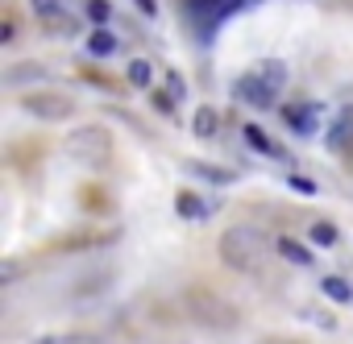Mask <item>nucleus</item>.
Masks as SVG:
<instances>
[{"instance_id":"39448f33","label":"nucleus","mask_w":353,"mask_h":344,"mask_svg":"<svg viewBox=\"0 0 353 344\" xmlns=\"http://www.w3.org/2000/svg\"><path fill=\"white\" fill-rule=\"evenodd\" d=\"M324 141H328V149H349V145H353V104H349V108H341V112L332 116V125H328Z\"/></svg>"},{"instance_id":"7ed1b4c3","label":"nucleus","mask_w":353,"mask_h":344,"mask_svg":"<svg viewBox=\"0 0 353 344\" xmlns=\"http://www.w3.org/2000/svg\"><path fill=\"white\" fill-rule=\"evenodd\" d=\"M279 83L270 79V75H262L258 67L250 71V75H241V83H237V96L245 100V104H254V108H270L274 100H279Z\"/></svg>"},{"instance_id":"6ab92c4d","label":"nucleus","mask_w":353,"mask_h":344,"mask_svg":"<svg viewBox=\"0 0 353 344\" xmlns=\"http://www.w3.org/2000/svg\"><path fill=\"white\" fill-rule=\"evenodd\" d=\"M108 13H112V9H108V0H88V17H92L96 25H104Z\"/></svg>"},{"instance_id":"f257e3e1","label":"nucleus","mask_w":353,"mask_h":344,"mask_svg":"<svg viewBox=\"0 0 353 344\" xmlns=\"http://www.w3.org/2000/svg\"><path fill=\"white\" fill-rule=\"evenodd\" d=\"M221 257L233 266V270H245V274H254V270H262V261H266V237L258 233V228H229L225 237H221Z\"/></svg>"},{"instance_id":"412c9836","label":"nucleus","mask_w":353,"mask_h":344,"mask_svg":"<svg viewBox=\"0 0 353 344\" xmlns=\"http://www.w3.org/2000/svg\"><path fill=\"white\" fill-rule=\"evenodd\" d=\"M170 100H183V79L170 75Z\"/></svg>"},{"instance_id":"9b49d317","label":"nucleus","mask_w":353,"mask_h":344,"mask_svg":"<svg viewBox=\"0 0 353 344\" xmlns=\"http://www.w3.org/2000/svg\"><path fill=\"white\" fill-rule=\"evenodd\" d=\"M245 141H250L254 149H262L266 158H283V149H279V145H274V141H270V137H266L258 125H245Z\"/></svg>"},{"instance_id":"f03ea898","label":"nucleus","mask_w":353,"mask_h":344,"mask_svg":"<svg viewBox=\"0 0 353 344\" xmlns=\"http://www.w3.org/2000/svg\"><path fill=\"white\" fill-rule=\"evenodd\" d=\"M67 153H71L75 162L96 166V162L108 158V133H104V129H75V133L67 137Z\"/></svg>"},{"instance_id":"20e7f679","label":"nucleus","mask_w":353,"mask_h":344,"mask_svg":"<svg viewBox=\"0 0 353 344\" xmlns=\"http://www.w3.org/2000/svg\"><path fill=\"white\" fill-rule=\"evenodd\" d=\"M21 108L38 120H67L75 112V104L67 96H54V92H34V96H21Z\"/></svg>"},{"instance_id":"ddd939ff","label":"nucleus","mask_w":353,"mask_h":344,"mask_svg":"<svg viewBox=\"0 0 353 344\" xmlns=\"http://www.w3.org/2000/svg\"><path fill=\"white\" fill-rule=\"evenodd\" d=\"M34 344H104V340H96V336H88V332H54V336L34 340Z\"/></svg>"},{"instance_id":"9d476101","label":"nucleus","mask_w":353,"mask_h":344,"mask_svg":"<svg viewBox=\"0 0 353 344\" xmlns=\"http://www.w3.org/2000/svg\"><path fill=\"white\" fill-rule=\"evenodd\" d=\"M112 50H117V38H112L108 30H96V34L88 38V54H92V58H108Z\"/></svg>"},{"instance_id":"dca6fc26","label":"nucleus","mask_w":353,"mask_h":344,"mask_svg":"<svg viewBox=\"0 0 353 344\" xmlns=\"http://www.w3.org/2000/svg\"><path fill=\"white\" fill-rule=\"evenodd\" d=\"M150 79H154L150 63H145V58H133V63H129V83H137V87H150Z\"/></svg>"},{"instance_id":"a211bd4d","label":"nucleus","mask_w":353,"mask_h":344,"mask_svg":"<svg viewBox=\"0 0 353 344\" xmlns=\"http://www.w3.org/2000/svg\"><path fill=\"white\" fill-rule=\"evenodd\" d=\"M312 241L316 245H336V228L332 224H312Z\"/></svg>"},{"instance_id":"2eb2a0df","label":"nucleus","mask_w":353,"mask_h":344,"mask_svg":"<svg viewBox=\"0 0 353 344\" xmlns=\"http://www.w3.org/2000/svg\"><path fill=\"white\" fill-rule=\"evenodd\" d=\"M320 286H324V294H328V299H336V303H349V299H353V290H349V282H345V278H324Z\"/></svg>"},{"instance_id":"aec40b11","label":"nucleus","mask_w":353,"mask_h":344,"mask_svg":"<svg viewBox=\"0 0 353 344\" xmlns=\"http://www.w3.org/2000/svg\"><path fill=\"white\" fill-rule=\"evenodd\" d=\"M291 191H299V195H316V183L303 179V175H291Z\"/></svg>"},{"instance_id":"f8f14e48","label":"nucleus","mask_w":353,"mask_h":344,"mask_svg":"<svg viewBox=\"0 0 353 344\" xmlns=\"http://www.w3.org/2000/svg\"><path fill=\"white\" fill-rule=\"evenodd\" d=\"M174 208H179V216H183V220H200V216L208 212V204H204L200 195H192V191H183V195H179V204H174Z\"/></svg>"},{"instance_id":"6e6552de","label":"nucleus","mask_w":353,"mask_h":344,"mask_svg":"<svg viewBox=\"0 0 353 344\" xmlns=\"http://www.w3.org/2000/svg\"><path fill=\"white\" fill-rule=\"evenodd\" d=\"M34 5V13L42 17V21H50V25H63V21H71L67 13H63V0H30Z\"/></svg>"},{"instance_id":"1a4fd4ad","label":"nucleus","mask_w":353,"mask_h":344,"mask_svg":"<svg viewBox=\"0 0 353 344\" xmlns=\"http://www.w3.org/2000/svg\"><path fill=\"white\" fill-rule=\"evenodd\" d=\"M188 175H200L208 183H233V170H221V166H208V162H188Z\"/></svg>"},{"instance_id":"f3484780","label":"nucleus","mask_w":353,"mask_h":344,"mask_svg":"<svg viewBox=\"0 0 353 344\" xmlns=\"http://www.w3.org/2000/svg\"><path fill=\"white\" fill-rule=\"evenodd\" d=\"M21 79L42 83V79H46V71H42V67H17V71H9V75H5V83H21Z\"/></svg>"},{"instance_id":"423d86ee","label":"nucleus","mask_w":353,"mask_h":344,"mask_svg":"<svg viewBox=\"0 0 353 344\" xmlns=\"http://www.w3.org/2000/svg\"><path fill=\"white\" fill-rule=\"evenodd\" d=\"M283 120H287V129H295V133H316V108L312 104H291V108H283Z\"/></svg>"},{"instance_id":"0eeeda50","label":"nucleus","mask_w":353,"mask_h":344,"mask_svg":"<svg viewBox=\"0 0 353 344\" xmlns=\"http://www.w3.org/2000/svg\"><path fill=\"white\" fill-rule=\"evenodd\" d=\"M274 249H279V257H283V261H291V266H312L307 245H299V241H291V237H279V241H274Z\"/></svg>"},{"instance_id":"4468645a","label":"nucleus","mask_w":353,"mask_h":344,"mask_svg":"<svg viewBox=\"0 0 353 344\" xmlns=\"http://www.w3.org/2000/svg\"><path fill=\"white\" fill-rule=\"evenodd\" d=\"M192 133H196V137H212V133H216V112H212V108H200L196 120H192Z\"/></svg>"}]
</instances>
